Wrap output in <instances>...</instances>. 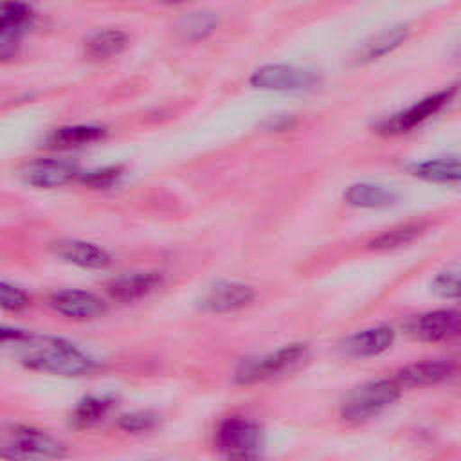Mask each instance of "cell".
Masks as SVG:
<instances>
[{"label":"cell","instance_id":"obj_13","mask_svg":"<svg viewBox=\"0 0 461 461\" xmlns=\"http://www.w3.org/2000/svg\"><path fill=\"white\" fill-rule=\"evenodd\" d=\"M50 304L56 312L68 319H95L104 313L103 301L85 290H61L50 297Z\"/></svg>","mask_w":461,"mask_h":461},{"label":"cell","instance_id":"obj_10","mask_svg":"<svg viewBox=\"0 0 461 461\" xmlns=\"http://www.w3.org/2000/svg\"><path fill=\"white\" fill-rule=\"evenodd\" d=\"M77 175V166L61 158H38L22 169L25 184L38 189H54L65 185Z\"/></svg>","mask_w":461,"mask_h":461},{"label":"cell","instance_id":"obj_1","mask_svg":"<svg viewBox=\"0 0 461 461\" xmlns=\"http://www.w3.org/2000/svg\"><path fill=\"white\" fill-rule=\"evenodd\" d=\"M2 342L5 346L13 344L18 351L20 362L34 371L59 376H83L95 369V362L88 355L58 337L32 335L4 328Z\"/></svg>","mask_w":461,"mask_h":461},{"label":"cell","instance_id":"obj_26","mask_svg":"<svg viewBox=\"0 0 461 461\" xmlns=\"http://www.w3.org/2000/svg\"><path fill=\"white\" fill-rule=\"evenodd\" d=\"M157 421H158L157 414L149 411H135V412L122 414L119 420V427L126 432H144L153 429Z\"/></svg>","mask_w":461,"mask_h":461},{"label":"cell","instance_id":"obj_15","mask_svg":"<svg viewBox=\"0 0 461 461\" xmlns=\"http://www.w3.org/2000/svg\"><path fill=\"white\" fill-rule=\"evenodd\" d=\"M407 38H409V27L407 25H394V27L384 29L382 32L366 40L353 52V63L355 65H366V63L376 61V59L384 58L385 54L393 52L394 49H398Z\"/></svg>","mask_w":461,"mask_h":461},{"label":"cell","instance_id":"obj_23","mask_svg":"<svg viewBox=\"0 0 461 461\" xmlns=\"http://www.w3.org/2000/svg\"><path fill=\"white\" fill-rule=\"evenodd\" d=\"M112 405L113 400L110 396H86L76 405L70 420L76 427H90L99 421Z\"/></svg>","mask_w":461,"mask_h":461},{"label":"cell","instance_id":"obj_4","mask_svg":"<svg viewBox=\"0 0 461 461\" xmlns=\"http://www.w3.org/2000/svg\"><path fill=\"white\" fill-rule=\"evenodd\" d=\"M457 85H450L447 88H441L420 101H416L414 104L393 113L391 117L384 119L378 126L376 131L382 135H402L407 133L411 130H414L416 126L423 124L425 121H429L432 115H436L438 112H441L450 101L452 97L457 94Z\"/></svg>","mask_w":461,"mask_h":461},{"label":"cell","instance_id":"obj_6","mask_svg":"<svg viewBox=\"0 0 461 461\" xmlns=\"http://www.w3.org/2000/svg\"><path fill=\"white\" fill-rule=\"evenodd\" d=\"M319 83L317 72L295 65L272 63L256 68L250 76V85L261 90H276V92H299L310 90Z\"/></svg>","mask_w":461,"mask_h":461},{"label":"cell","instance_id":"obj_16","mask_svg":"<svg viewBox=\"0 0 461 461\" xmlns=\"http://www.w3.org/2000/svg\"><path fill=\"white\" fill-rule=\"evenodd\" d=\"M52 250L63 261L83 268H104L110 265L108 252L88 241L61 240L52 245Z\"/></svg>","mask_w":461,"mask_h":461},{"label":"cell","instance_id":"obj_9","mask_svg":"<svg viewBox=\"0 0 461 461\" xmlns=\"http://www.w3.org/2000/svg\"><path fill=\"white\" fill-rule=\"evenodd\" d=\"M256 297L252 286L234 281H220L209 286L203 295L200 297V308L212 313H225L234 312L240 308L249 306Z\"/></svg>","mask_w":461,"mask_h":461},{"label":"cell","instance_id":"obj_11","mask_svg":"<svg viewBox=\"0 0 461 461\" xmlns=\"http://www.w3.org/2000/svg\"><path fill=\"white\" fill-rule=\"evenodd\" d=\"M459 373V366L452 360H423L402 367L394 380L403 387H425L436 385L454 378Z\"/></svg>","mask_w":461,"mask_h":461},{"label":"cell","instance_id":"obj_5","mask_svg":"<svg viewBox=\"0 0 461 461\" xmlns=\"http://www.w3.org/2000/svg\"><path fill=\"white\" fill-rule=\"evenodd\" d=\"M306 344H288L268 355L249 358L238 367L236 382L241 385H250L277 376L299 364L306 357Z\"/></svg>","mask_w":461,"mask_h":461},{"label":"cell","instance_id":"obj_24","mask_svg":"<svg viewBox=\"0 0 461 461\" xmlns=\"http://www.w3.org/2000/svg\"><path fill=\"white\" fill-rule=\"evenodd\" d=\"M216 23H218V18L211 13H193L182 20L180 32L187 40H200V38H205L207 34H211L214 31Z\"/></svg>","mask_w":461,"mask_h":461},{"label":"cell","instance_id":"obj_17","mask_svg":"<svg viewBox=\"0 0 461 461\" xmlns=\"http://www.w3.org/2000/svg\"><path fill=\"white\" fill-rule=\"evenodd\" d=\"M394 342V331L389 326H376L357 331L344 342V351L355 358L375 357L387 351Z\"/></svg>","mask_w":461,"mask_h":461},{"label":"cell","instance_id":"obj_28","mask_svg":"<svg viewBox=\"0 0 461 461\" xmlns=\"http://www.w3.org/2000/svg\"><path fill=\"white\" fill-rule=\"evenodd\" d=\"M119 176H121V167L112 166V167L90 171L88 175L83 176V182L92 187H110L113 182H117Z\"/></svg>","mask_w":461,"mask_h":461},{"label":"cell","instance_id":"obj_22","mask_svg":"<svg viewBox=\"0 0 461 461\" xmlns=\"http://www.w3.org/2000/svg\"><path fill=\"white\" fill-rule=\"evenodd\" d=\"M423 232H425V225L423 223L398 225V227H393V229L385 230V232H382L375 240H371L369 241V249H375V250L398 249V247H403V245L414 241Z\"/></svg>","mask_w":461,"mask_h":461},{"label":"cell","instance_id":"obj_25","mask_svg":"<svg viewBox=\"0 0 461 461\" xmlns=\"http://www.w3.org/2000/svg\"><path fill=\"white\" fill-rule=\"evenodd\" d=\"M432 290L447 299H461V270L441 272L432 279Z\"/></svg>","mask_w":461,"mask_h":461},{"label":"cell","instance_id":"obj_12","mask_svg":"<svg viewBox=\"0 0 461 461\" xmlns=\"http://www.w3.org/2000/svg\"><path fill=\"white\" fill-rule=\"evenodd\" d=\"M32 9L23 0H4L0 9V47L2 56L9 54V49L20 40L23 31L32 22Z\"/></svg>","mask_w":461,"mask_h":461},{"label":"cell","instance_id":"obj_14","mask_svg":"<svg viewBox=\"0 0 461 461\" xmlns=\"http://www.w3.org/2000/svg\"><path fill=\"white\" fill-rule=\"evenodd\" d=\"M162 285V276L158 272H131L113 277L106 285V292L112 299L131 303L148 294L155 292Z\"/></svg>","mask_w":461,"mask_h":461},{"label":"cell","instance_id":"obj_3","mask_svg":"<svg viewBox=\"0 0 461 461\" xmlns=\"http://www.w3.org/2000/svg\"><path fill=\"white\" fill-rule=\"evenodd\" d=\"M0 456L11 459H49L65 456V447L43 430L14 425L2 434Z\"/></svg>","mask_w":461,"mask_h":461},{"label":"cell","instance_id":"obj_27","mask_svg":"<svg viewBox=\"0 0 461 461\" xmlns=\"http://www.w3.org/2000/svg\"><path fill=\"white\" fill-rule=\"evenodd\" d=\"M0 301H2V306L5 310H22L29 304V297L23 290L9 285V283H2L0 286Z\"/></svg>","mask_w":461,"mask_h":461},{"label":"cell","instance_id":"obj_20","mask_svg":"<svg viewBox=\"0 0 461 461\" xmlns=\"http://www.w3.org/2000/svg\"><path fill=\"white\" fill-rule=\"evenodd\" d=\"M128 45V38L122 31L106 29L95 32L85 45V54L90 59H108L119 56Z\"/></svg>","mask_w":461,"mask_h":461},{"label":"cell","instance_id":"obj_19","mask_svg":"<svg viewBox=\"0 0 461 461\" xmlns=\"http://www.w3.org/2000/svg\"><path fill=\"white\" fill-rule=\"evenodd\" d=\"M344 198L349 205L353 207H362V209H384L389 205H394L398 200V194L380 184H369V182H358L351 184Z\"/></svg>","mask_w":461,"mask_h":461},{"label":"cell","instance_id":"obj_21","mask_svg":"<svg viewBox=\"0 0 461 461\" xmlns=\"http://www.w3.org/2000/svg\"><path fill=\"white\" fill-rule=\"evenodd\" d=\"M104 135V128L92 126V124H76V126H63L54 130V133L49 137V144L52 148H74L90 144L94 140H99Z\"/></svg>","mask_w":461,"mask_h":461},{"label":"cell","instance_id":"obj_8","mask_svg":"<svg viewBox=\"0 0 461 461\" xmlns=\"http://www.w3.org/2000/svg\"><path fill=\"white\" fill-rule=\"evenodd\" d=\"M259 427L245 418H227L220 423L214 445L230 457H249L259 447Z\"/></svg>","mask_w":461,"mask_h":461},{"label":"cell","instance_id":"obj_29","mask_svg":"<svg viewBox=\"0 0 461 461\" xmlns=\"http://www.w3.org/2000/svg\"><path fill=\"white\" fill-rule=\"evenodd\" d=\"M166 2H182V0H166Z\"/></svg>","mask_w":461,"mask_h":461},{"label":"cell","instance_id":"obj_18","mask_svg":"<svg viewBox=\"0 0 461 461\" xmlns=\"http://www.w3.org/2000/svg\"><path fill=\"white\" fill-rule=\"evenodd\" d=\"M411 175L434 184L461 182V157H439L416 162L409 167Z\"/></svg>","mask_w":461,"mask_h":461},{"label":"cell","instance_id":"obj_7","mask_svg":"<svg viewBox=\"0 0 461 461\" xmlns=\"http://www.w3.org/2000/svg\"><path fill=\"white\" fill-rule=\"evenodd\" d=\"M407 333L421 342H443L461 337V312L434 310L412 317L405 324Z\"/></svg>","mask_w":461,"mask_h":461},{"label":"cell","instance_id":"obj_2","mask_svg":"<svg viewBox=\"0 0 461 461\" xmlns=\"http://www.w3.org/2000/svg\"><path fill=\"white\" fill-rule=\"evenodd\" d=\"M400 393L402 385L394 378L362 384L344 400L340 416L351 423L367 421L393 405L400 398Z\"/></svg>","mask_w":461,"mask_h":461}]
</instances>
